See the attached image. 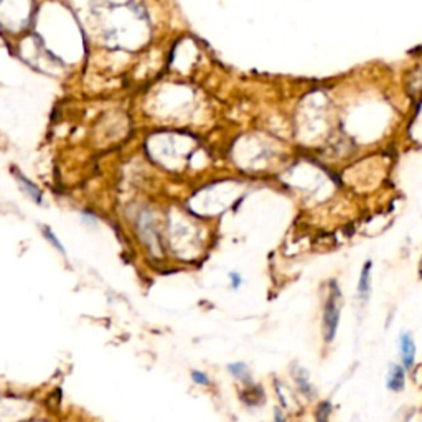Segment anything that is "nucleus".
<instances>
[{
	"label": "nucleus",
	"mask_w": 422,
	"mask_h": 422,
	"mask_svg": "<svg viewBox=\"0 0 422 422\" xmlns=\"http://www.w3.org/2000/svg\"><path fill=\"white\" fill-rule=\"evenodd\" d=\"M340 308H342V300H340V292L335 287L328 297L325 313H323V333H325V342L330 343L337 335V328L340 322Z\"/></svg>",
	"instance_id": "f257e3e1"
},
{
	"label": "nucleus",
	"mask_w": 422,
	"mask_h": 422,
	"mask_svg": "<svg viewBox=\"0 0 422 422\" xmlns=\"http://www.w3.org/2000/svg\"><path fill=\"white\" fill-rule=\"evenodd\" d=\"M399 352H401V359H403L404 368L411 369L414 366V361H416V343L409 332H403L399 335Z\"/></svg>",
	"instance_id": "f03ea898"
},
{
	"label": "nucleus",
	"mask_w": 422,
	"mask_h": 422,
	"mask_svg": "<svg viewBox=\"0 0 422 422\" xmlns=\"http://www.w3.org/2000/svg\"><path fill=\"white\" fill-rule=\"evenodd\" d=\"M369 292H371V262H366L361 271V277L358 282V297L361 298L364 303L369 298Z\"/></svg>",
	"instance_id": "7ed1b4c3"
},
{
	"label": "nucleus",
	"mask_w": 422,
	"mask_h": 422,
	"mask_svg": "<svg viewBox=\"0 0 422 422\" xmlns=\"http://www.w3.org/2000/svg\"><path fill=\"white\" fill-rule=\"evenodd\" d=\"M388 389L394 391V393H399V391L404 389V369L399 366V364H393L388 373Z\"/></svg>",
	"instance_id": "20e7f679"
},
{
	"label": "nucleus",
	"mask_w": 422,
	"mask_h": 422,
	"mask_svg": "<svg viewBox=\"0 0 422 422\" xmlns=\"http://www.w3.org/2000/svg\"><path fill=\"white\" fill-rule=\"evenodd\" d=\"M13 173H15V177H17V180H18V183H22V187H23V190L25 192L28 193V197L33 200V202H37V203H42V197H43V193H42V190H40L37 185L35 183H32L30 182V180L25 177V175L22 173V172H18L17 168H13Z\"/></svg>",
	"instance_id": "39448f33"
},
{
	"label": "nucleus",
	"mask_w": 422,
	"mask_h": 422,
	"mask_svg": "<svg viewBox=\"0 0 422 422\" xmlns=\"http://www.w3.org/2000/svg\"><path fill=\"white\" fill-rule=\"evenodd\" d=\"M228 371L233 374L234 378L246 381V384H251L248 366H246L244 363H231V364H228Z\"/></svg>",
	"instance_id": "423d86ee"
},
{
	"label": "nucleus",
	"mask_w": 422,
	"mask_h": 422,
	"mask_svg": "<svg viewBox=\"0 0 422 422\" xmlns=\"http://www.w3.org/2000/svg\"><path fill=\"white\" fill-rule=\"evenodd\" d=\"M261 391H262L261 386L249 384V389H246L244 393H243V401H244V403L248 404V406H259V404H262L264 401L256 398L257 393H261Z\"/></svg>",
	"instance_id": "0eeeda50"
},
{
	"label": "nucleus",
	"mask_w": 422,
	"mask_h": 422,
	"mask_svg": "<svg viewBox=\"0 0 422 422\" xmlns=\"http://www.w3.org/2000/svg\"><path fill=\"white\" fill-rule=\"evenodd\" d=\"M330 411H332V404L325 401L318 406L317 409V422H328V418H330Z\"/></svg>",
	"instance_id": "6e6552de"
},
{
	"label": "nucleus",
	"mask_w": 422,
	"mask_h": 422,
	"mask_svg": "<svg viewBox=\"0 0 422 422\" xmlns=\"http://www.w3.org/2000/svg\"><path fill=\"white\" fill-rule=\"evenodd\" d=\"M42 229H43V236H45V238H46V239H48V241H50V243H51V244H53V246H55V248H56V249H58V251H60V253H63V254H66V251H65V248H63V246H61V243H60V241H58V239H56V236L53 234V231H51V229L48 228V226H43V228H42Z\"/></svg>",
	"instance_id": "1a4fd4ad"
},
{
	"label": "nucleus",
	"mask_w": 422,
	"mask_h": 422,
	"mask_svg": "<svg viewBox=\"0 0 422 422\" xmlns=\"http://www.w3.org/2000/svg\"><path fill=\"white\" fill-rule=\"evenodd\" d=\"M192 379L197 384H200V386H208L210 384V378L205 373L198 371V369H193V371H192Z\"/></svg>",
	"instance_id": "9d476101"
},
{
	"label": "nucleus",
	"mask_w": 422,
	"mask_h": 422,
	"mask_svg": "<svg viewBox=\"0 0 422 422\" xmlns=\"http://www.w3.org/2000/svg\"><path fill=\"white\" fill-rule=\"evenodd\" d=\"M229 277H231V285H233V289H239V285H241V276L238 274V272H231L229 274Z\"/></svg>",
	"instance_id": "9b49d317"
},
{
	"label": "nucleus",
	"mask_w": 422,
	"mask_h": 422,
	"mask_svg": "<svg viewBox=\"0 0 422 422\" xmlns=\"http://www.w3.org/2000/svg\"><path fill=\"white\" fill-rule=\"evenodd\" d=\"M274 422H285L284 414H282V411L279 408H276V411H274Z\"/></svg>",
	"instance_id": "f8f14e48"
},
{
	"label": "nucleus",
	"mask_w": 422,
	"mask_h": 422,
	"mask_svg": "<svg viewBox=\"0 0 422 422\" xmlns=\"http://www.w3.org/2000/svg\"><path fill=\"white\" fill-rule=\"evenodd\" d=\"M421 277H422V262H421Z\"/></svg>",
	"instance_id": "ddd939ff"
}]
</instances>
